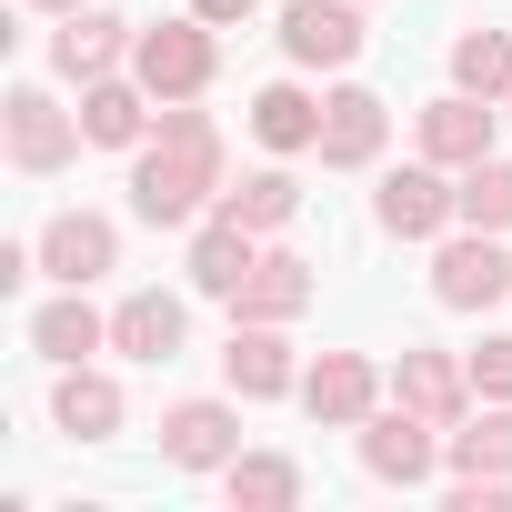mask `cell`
Segmentation results:
<instances>
[{"mask_svg":"<svg viewBox=\"0 0 512 512\" xmlns=\"http://www.w3.org/2000/svg\"><path fill=\"white\" fill-rule=\"evenodd\" d=\"M221 191H231L221 121H211V111H191V101H161L151 141L131 151V211H141L151 231H191Z\"/></svg>","mask_w":512,"mask_h":512,"instance_id":"cell-1","label":"cell"},{"mask_svg":"<svg viewBox=\"0 0 512 512\" xmlns=\"http://www.w3.org/2000/svg\"><path fill=\"white\" fill-rule=\"evenodd\" d=\"M211 71H221V31H211L201 11L151 21V31L131 41V81H141L151 101H201V91H211Z\"/></svg>","mask_w":512,"mask_h":512,"instance_id":"cell-2","label":"cell"},{"mask_svg":"<svg viewBox=\"0 0 512 512\" xmlns=\"http://www.w3.org/2000/svg\"><path fill=\"white\" fill-rule=\"evenodd\" d=\"M0 141H11V171L51 181V171H71V151H81L91 131H81V111H61L41 81H11V101H0Z\"/></svg>","mask_w":512,"mask_h":512,"instance_id":"cell-3","label":"cell"},{"mask_svg":"<svg viewBox=\"0 0 512 512\" xmlns=\"http://www.w3.org/2000/svg\"><path fill=\"white\" fill-rule=\"evenodd\" d=\"M432 302L442 312H492V302H512V251H502V231H442V251H432Z\"/></svg>","mask_w":512,"mask_h":512,"instance_id":"cell-4","label":"cell"},{"mask_svg":"<svg viewBox=\"0 0 512 512\" xmlns=\"http://www.w3.org/2000/svg\"><path fill=\"white\" fill-rule=\"evenodd\" d=\"M362 472L392 482V492H422V482L442 472V422H422L412 402H382V412L362 422Z\"/></svg>","mask_w":512,"mask_h":512,"instance_id":"cell-5","label":"cell"},{"mask_svg":"<svg viewBox=\"0 0 512 512\" xmlns=\"http://www.w3.org/2000/svg\"><path fill=\"white\" fill-rule=\"evenodd\" d=\"M31 241H41V272L61 292H91L101 272H121V221L111 211H51Z\"/></svg>","mask_w":512,"mask_h":512,"instance_id":"cell-6","label":"cell"},{"mask_svg":"<svg viewBox=\"0 0 512 512\" xmlns=\"http://www.w3.org/2000/svg\"><path fill=\"white\" fill-rule=\"evenodd\" d=\"M372 221H382V241H442L462 211H452V171L442 161H412V171H382V191H372Z\"/></svg>","mask_w":512,"mask_h":512,"instance_id":"cell-7","label":"cell"},{"mask_svg":"<svg viewBox=\"0 0 512 512\" xmlns=\"http://www.w3.org/2000/svg\"><path fill=\"white\" fill-rule=\"evenodd\" d=\"M492 131H502V111H492L482 91H442V101L412 111V141H422V161H442V171L492 161Z\"/></svg>","mask_w":512,"mask_h":512,"instance_id":"cell-8","label":"cell"},{"mask_svg":"<svg viewBox=\"0 0 512 512\" xmlns=\"http://www.w3.org/2000/svg\"><path fill=\"white\" fill-rule=\"evenodd\" d=\"M382 372H372V352H322L312 372H302V412L322 422V432H362L372 412H382Z\"/></svg>","mask_w":512,"mask_h":512,"instance_id":"cell-9","label":"cell"},{"mask_svg":"<svg viewBox=\"0 0 512 512\" xmlns=\"http://www.w3.org/2000/svg\"><path fill=\"white\" fill-rule=\"evenodd\" d=\"M282 61L292 71H352L362 61V0H292L282 11Z\"/></svg>","mask_w":512,"mask_h":512,"instance_id":"cell-10","label":"cell"},{"mask_svg":"<svg viewBox=\"0 0 512 512\" xmlns=\"http://www.w3.org/2000/svg\"><path fill=\"white\" fill-rule=\"evenodd\" d=\"M131 41H141V21H121V11H61V31H51V71L81 91V81H111L121 61H131Z\"/></svg>","mask_w":512,"mask_h":512,"instance_id":"cell-11","label":"cell"},{"mask_svg":"<svg viewBox=\"0 0 512 512\" xmlns=\"http://www.w3.org/2000/svg\"><path fill=\"white\" fill-rule=\"evenodd\" d=\"M382 141H392V101L382 91H362V81L322 91V171H372Z\"/></svg>","mask_w":512,"mask_h":512,"instance_id":"cell-12","label":"cell"},{"mask_svg":"<svg viewBox=\"0 0 512 512\" xmlns=\"http://www.w3.org/2000/svg\"><path fill=\"white\" fill-rule=\"evenodd\" d=\"M392 402H412L422 422H472V362L462 352H442V342H412L402 362H392Z\"/></svg>","mask_w":512,"mask_h":512,"instance_id":"cell-13","label":"cell"},{"mask_svg":"<svg viewBox=\"0 0 512 512\" xmlns=\"http://www.w3.org/2000/svg\"><path fill=\"white\" fill-rule=\"evenodd\" d=\"M292 322H231V342H221V372H231V392L241 402H282V392H302V362H292V342H282Z\"/></svg>","mask_w":512,"mask_h":512,"instance_id":"cell-14","label":"cell"},{"mask_svg":"<svg viewBox=\"0 0 512 512\" xmlns=\"http://www.w3.org/2000/svg\"><path fill=\"white\" fill-rule=\"evenodd\" d=\"M251 262H262V231H241L231 211H201V221H191V262H181V272H191L201 302H231V292L251 282Z\"/></svg>","mask_w":512,"mask_h":512,"instance_id":"cell-15","label":"cell"},{"mask_svg":"<svg viewBox=\"0 0 512 512\" xmlns=\"http://www.w3.org/2000/svg\"><path fill=\"white\" fill-rule=\"evenodd\" d=\"M312 292H322V272L302 262V251H272V241H262L251 282L231 292V322H302V312H312Z\"/></svg>","mask_w":512,"mask_h":512,"instance_id":"cell-16","label":"cell"},{"mask_svg":"<svg viewBox=\"0 0 512 512\" xmlns=\"http://www.w3.org/2000/svg\"><path fill=\"white\" fill-rule=\"evenodd\" d=\"M231 452H241V412H231V402H171V412H161V462L221 472Z\"/></svg>","mask_w":512,"mask_h":512,"instance_id":"cell-17","label":"cell"},{"mask_svg":"<svg viewBox=\"0 0 512 512\" xmlns=\"http://www.w3.org/2000/svg\"><path fill=\"white\" fill-rule=\"evenodd\" d=\"M151 121H161V101L141 91V81H81V131H91V151H141L151 141Z\"/></svg>","mask_w":512,"mask_h":512,"instance_id":"cell-18","label":"cell"},{"mask_svg":"<svg viewBox=\"0 0 512 512\" xmlns=\"http://www.w3.org/2000/svg\"><path fill=\"white\" fill-rule=\"evenodd\" d=\"M251 141H262L272 161L322 151V101H312L302 81H262V91H251Z\"/></svg>","mask_w":512,"mask_h":512,"instance_id":"cell-19","label":"cell"},{"mask_svg":"<svg viewBox=\"0 0 512 512\" xmlns=\"http://www.w3.org/2000/svg\"><path fill=\"white\" fill-rule=\"evenodd\" d=\"M181 332H191L181 292H121V312H111V352H131V362H181Z\"/></svg>","mask_w":512,"mask_h":512,"instance_id":"cell-20","label":"cell"},{"mask_svg":"<svg viewBox=\"0 0 512 512\" xmlns=\"http://www.w3.org/2000/svg\"><path fill=\"white\" fill-rule=\"evenodd\" d=\"M31 352L51 362V372H71V362H91V352H111V322L81 302V292H61V302H41L31 312Z\"/></svg>","mask_w":512,"mask_h":512,"instance_id":"cell-21","label":"cell"},{"mask_svg":"<svg viewBox=\"0 0 512 512\" xmlns=\"http://www.w3.org/2000/svg\"><path fill=\"white\" fill-rule=\"evenodd\" d=\"M51 422H61L71 442H111V432H121V382L91 372V362H71V372L51 382Z\"/></svg>","mask_w":512,"mask_h":512,"instance_id":"cell-22","label":"cell"},{"mask_svg":"<svg viewBox=\"0 0 512 512\" xmlns=\"http://www.w3.org/2000/svg\"><path fill=\"white\" fill-rule=\"evenodd\" d=\"M211 211H231L241 231H262V241H272V231H292V221H302V181H292V161H272V171H241V181H231Z\"/></svg>","mask_w":512,"mask_h":512,"instance_id":"cell-23","label":"cell"},{"mask_svg":"<svg viewBox=\"0 0 512 512\" xmlns=\"http://www.w3.org/2000/svg\"><path fill=\"white\" fill-rule=\"evenodd\" d=\"M221 492H231V512H292L302 502V462L292 452H231Z\"/></svg>","mask_w":512,"mask_h":512,"instance_id":"cell-24","label":"cell"},{"mask_svg":"<svg viewBox=\"0 0 512 512\" xmlns=\"http://www.w3.org/2000/svg\"><path fill=\"white\" fill-rule=\"evenodd\" d=\"M452 91L512 101V31H462V41H452Z\"/></svg>","mask_w":512,"mask_h":512,"instance_id":"cell-25","label":"cell"},{"mask_svg":"<svg viewBox=\"0 0 512 512\" xmlns=\"http://www.w3.org/2000/svg\"><path fill=\"white\" fill-rule=\"evenodd\" d=\"M452 211H462L472 231H512V161L492 151V161H472V171H452Z\"/></svg>","mask_w":512,"mask_h":512,"instance_id":"cell-26","label":"cell"},{"mask_svg":"<svg viewBox=\"0 0 512 512\" xmlns=\"http://www.w3.org/2000/svg\"><path fill=\"white\" fill-rule=\"evenodd\" d=\"M452 472H512V402L452 422Z\"/></svg>","mask_w":512,"mask_h":512,"instance_id":"cell-27","label":"cell"},{"mask_svg":"<svg viewBox=\"0 0 512 512\" xmlns=\"http://www.w3.org/2000/svg\"><path fill=\"white\" fill-rule=\"evenodd\" d=\"M462 362H472L482 402H512V332H482V352H462Z\"/></svg>","mask_w":512,"mask_h":512,"instance_id":"cell-28","label":"cell"},{"mask_svg":"<svg viewBox=\"0 0 512 512\" xmlns=\"http://www.w3.org/2000/svg\"><path fill=\"white\" fill-rule=\"evenodd\" d=\"M452 512H512V472H452Z\"/></svg>","mask_w":512,"mask_h":512,"instance_id":"cell-29","label":"cell"},{"mask_svg":"<svg viewBox=\"0 0 512 512\" xmlns=\"http://www.w3.org/2000/svg\"><path fill=\"white\" fill-rule=\"evenodd\" d=\"M191 11H201V21H211V31H241V21H251V11H262V0H191Z\"/></svg>","mask_w":512,"mask_h":512,"instance_id":"cell-30","label":"cell"},{"mask_svg":"<svg viewBox=\"0 0 512 512\" xmlns=\"http://www.w3.org/2000/svg\"><path fill=\"white\" fill-rule=\"evenodd\" d=\"M31 11H51V21H61V11H81V0H31Z\"/></svg>","mask_w":512,"mask_h":512,"instance_id":"cell-31","label":"cell"},{"mask_svg":"<svg viewBox=\"0 0 512 512\" xmlns=\"http://www.w3.org/2000/svg\"><path fill=\"white\" fill-rule=\"evenodd\" d=\"M502 111H512V101H502Z\"/></svg>","mask_w":512,"mask_h":512,"instance_id":"cell-32","label":"cell"}]
</instances>
